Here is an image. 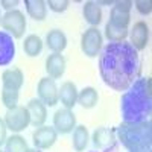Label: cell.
Segmentation results:
<instances>
[{"label":"cell","instance_id":"obj_21","mask_svg":"<svg viewBox=\"0 0 152 152\" xmlns=\"http://www.w3.org/2000/svg\"><path fill=\"white\" fill-rule=\"evenodd\" d=\"M97 100H99V94L94 87H85L78 93V104L85 110L94 108L97 105Z\"/></svg>","mask_w":152,"mask_h":152},{"label":"cell","instance_id":"obj_14","mask_svg":"<svg viewBox=\"0 0 152 152\" xmlns=\"http://www.w3.org/2000/svg\"><path fill=\"white\" fill-rule=\"evenodd\" d=\"M28 113H29V117H31V125L34 128H40L43 126L47 120V108L46 105L41 102L40 99H31L28 105Z\"/></svg>","mask_w":152,"mask_h":152},{"label":"cell","instance_id":"obj_23","mask_svg":"<svg viewBox=\"0 0 152 152\" xmlns=\"http://www.w3.org/2000/svg\"><path fill=\"white\" fill-rule=\"evenodd\" d=\"M23 50L24 53L31 58H35L41 53L43 50V40L38 35L32 34V35H28L24 38V43H23Z\"/></svg>","mask_w":152,"mask_h":152},{"label":"cell","instance_id":"obj_27","mask_svg":"<svg viewBox=\"0 0 152 152\" xmlns=\"http://www.w3.org/2000/svg\"><path fill=\"white\" fill-rule=\"evenodd\" d=\"M46 5L49 6L50 11H53V12H64L69 8L70 2L69 0H47Z\"/></svg>","mask_w":152,"mask_h":152},{"label":"cell","instance_id":"obj_1","mask_svg":"<svg viewBox=\"0 0 152 152\" xmlns=\"http://www.w3.org/2000/svg\"><path fill=\"white\" fill-rule=\"evenodd\" d=\"M138 70H140L138 52L129 43H108L99 52L100 78L113 90H128L137 79Z\"/></svg>","mask_w":152,"mask_h":152},{"label":"cell","instance_id":"obj_6","mask_svg":"<svg viewBox=\"0 0 152 152\" xmlns=\"http://www.w3.org/2000/svg\"><path fill=\"white\" fill-rule=\"evenodd\" d=\"M6 128L11 129L12 132H21L31 125V117L26 107H15L12 110H6V114L3 117Z\"/></svg>","mask_w":152,"mask_h":152},{"label":"cell","instance_id":"obj_7","mask_svg":"<svg viewBox=\"0 0 152 152\" xmlns=\"http://www.w3.org/2000/svg\"><path fill=\"white\" fill-rule=\"evenodd\" d=\"M132 6L134 5L131 0H119V2H114L111 12H110L108 23L114 24L117 28H122V29H128L129 21H131V8Z\"/></svg>","mask_w":152,"mask_h":152},{"label":"cell","instance_id":"obj_16","mask_svg":"<svg viewBox=\"0 0 152 152\" xmlns=\"http://www.w3.org/2000/svg\"><path fill=\"white\" fill-rule=\"evenodd\" d=\"M78 87L72 81H66L61 84L59 88V100L64 108L67 110H73L75 105L78 104Z\"/></svg>","mask_w":152,"mask_h":152},{"label":"cell","instance_id":"obj_9","mask_svg":"<svg viewBox=\"0 0 152 152\" xmlns=\"http://www.w3.org/2000/svg\"><path fill=\"white\" fill-rule=\"evenodd\" d=\"M53 128L58 132V135H66L73 132V129L76 128V116L73 110H67V108H59L55 111L53 114Z\"/></svg>","mask_w":152,"mask_h":152},{"label":"cell","instance_id":"obj_30","mask_svg":"<svg viewBox=\"0 0 152 152\" xmlns=\"http://www.w3.org/2000/svg\"><path fill=\"white\" fill-rule=\"evenodd\" d=\"M18 0H2L0 2V8H3V9H6V12L8 11H14L15 9V6H18Z\"/></svg>","mask_w":152,"mask_h":152},{"label":"cell","instance_id":"obj_2","mask_svg":"<svg viewBox=\"0 0 152 152\" xmlns=\"http://www.w3.org/2000/svg\"><path fill=\"white\" fill-rule=\"evenodd\" d=\"M120 113L123 122L149 120L152 113V91L151 78L135 79L120 99Z\"/></svg>","mask_w":152,"mask_h":152},{"label":"cell","instance_id":"obj_11","mask_svg":"<svg viewBox=\"0 0 152 152\" xmlns=\"http://www.w3.org/2000/svg\"><path fill=\"white\" fill-rule=\"evenodd\" d=\"M93 146L96 149L100 151H108V149H114L117 142L116 137V128H105V126H100V128H96L93 132Z\"/></svg>","mask_w":152,"mask_h":152},{"label":"cell","instance_id":"obj_12","mask_svg":"<svg viewBox=\"0 0 152 152\" xmlns=\"http://www.w3.org/2000/svg\"><path fill=\"white\" fill-rule=\"evenodd\" d=\"M129 38H131L129 44L137 50V52L145 50L148 43H149V26L145 21L134 23V26L131 29V34H129Z\"/></svg>","mask_w":152,"mask_h":152},{"label":"cell","instance_id":"obj_28","mask_svg":"<svg viewBox=\"0 0 152 152\" xmlns=\"http://www.w3.org/2000/svg\"><path fill=\"white\" fill-rule=\"evenodd\" d=\"M132 5L135 6V9L140 12L142 15H149L151 11H152V3L149 0H135Z\"/></svg>","mask_w":152,"mask_h":152},{"label":"cell","instance_id":"obj_22","mask_svg":"<svg viewBox=\"0 0 152 152\" xmlns=\"http://www.w3.org/2000/svg\"><path fill=\"white\" fill-rule=\"evenodd\" d=\"M88 140H90V134H88V129L85 125H78L76 128L73 129V138H72V143H73V149L76 152H84Z\"/></svg>","mask_w":152,"mask_h":152},{"label":"cell","instance_id":"obj_26","mask_svg":"<svg viewBox=\"0 0 152 152\" xmlns=\"http://www.w3.org/2000/svg\"><path fill=\"white\" fill-rule=\"evenodd\" d=\"M18 97H20V93L18 91L2 88V104L8 110H12V108L18 107Z\"/></svg>","mask_w":152,"mask_h":152},{"label":"cell","instance_id":"obj_24","mask_svg":"<svg viewBox=\"0 0 152 152\" xmlns=\"http://www.w3.org/2000/svg\"><path fill=\"white\" fill-rule=\"evenodd\" d=\"M128 29H122V28H117L111 23H107L105 24V37L110 43H122L125 41V38L128 37Z\"/></svg>","mask_w":152,"mask_h":152},{"label":"cell","instance_id":"obj_4","mask_svg":"<svg viewBox=\"0 0 152 152\" xmlns=\"http://www.w3.org/2000/svg\"><path fill=\"white\" fill-rule=\"evenodd\" d=\"M2 28L5 32H8L12 38H23L24 32H26V17L20 9H14V11H8L2 15Z\"/></svg>","mask_w":152,"mask_h":152},{"label":"cell","instance_id":"obj_20","mask_svg":"<svg viewBox=\"0 0 152 152\" xmlns=\"http://www.w3.org/2000/svg\"><path fill=\"white\" fill-rule=\"evenodd\" d=\"M24 6L31 18L41 21L47 17V5L43 0H24Z\"/></svg>","mask_w":152,"mask_h":152},{"label":"cell","instance_id":"obj_32","mask_svg":"<svg viewBox=\"0 0 152 152\" xmlns=\"http://www.w3.org/2000/svg\"><path fill=\"white\" fill-rule=\"evenodd\" d=\"M26 152H41L40 149H37V148H32V149H28Z\"/></svg>","mask_w":152,"mask_h":152},{"label":"cell","instance_id":"obj_19","mask_svg":"<svg viewBox=\"0 0 152 152\" xmlns=\"http://www.w3.org/2000/svg\"><path fill=\"white\" fill-rule=\"evenodd\" d=\"M82 15L91 28H97L99 23L102 21V8L94 0H88L82 6Z\"/></svg>","mask_w":152,"mask_h":152},{"label":"cell","instance_id":"obj_29","mask_svg":"<svg viewBox=\"0 0 152 152\" xmlns=\"http://www.w3.org/2000/svg\"><path fill=\"white\" fill-rule=\"evenodd\" d=\"M6 132H8V128H6V123H5V120L0 117V148H2L5 143H6V140H8V135H6Z\"/></svg>","mask_w":152,"mask_h":152},{"label":"cell","instance_id":"obj_8","mask_svg":"<svg viewBox=\"0 0 152 152\" xmlns=\"http://www.w3.org/2000/svg\"><path fill=\"white\" fill-rule=\"evenodd\" d=\"M37 93H38V99L46 107H55L59 102V88L56 82L49 76L40 79L37 87Z\"/></svg>","mask_w":152,"mask_h":152},{"label":"cell","instance_id":"obj_33","mask_svg":"<svg viewBox=\"0 0 152 152\" xmlns=\"http://www.w3.org/2000/svg\"><path fill=\"white\" fill-rule=\"evenodd\" d=\"M0 21H2V15H0Z\"/></svg>","mask_w":152,"mask_h":152},{"label":"cell","instance_id":"obj_25","mask_svg":"<svg viewBox=\"0 0 152 152\" xmlns=\"http://www.w3.org/2000/svg\"><path fill=\"white\" fill-rule=\"evenodd\" d=\"M28 149V142L18 134L11 135L5 143V152H26Z\"/></svg>","mask_w":152,"mask_h":152},{"label":"cell","instance_id":"obj_17","mask_svg":"<svg viewBox=\"0 0 152 152\" xmlns=\"http://www.w3.org/2000/svg\"><path fill=\"white\" fill-rule=\"evenodd\" d=\"M23 81H24V76L18 67L6 69L2 73V88H6V90L20 91V88L23 87Z\"/></svg>","mask_w":152,"mask_h":152},{"label":"cell","instance_id":"obj_10","mask_svg":"<svg viewBox=\"0 0 152 152\" xmlns=\"http://www.w3.org/2000/svg\"><path fill=\"white\" fill-rule=\"evenodd\" d=\"M58 140V132L55 131L53 126H40L37 128L32 134V142L35 145L37 149L40 151H46V149H50Z\"/></svg>","mask_w":152,"mask_h":152},{"label":"cell","instance_id":"obj_3","mask_svg":"<svg viewBox=\"0 0 152 152\" xmlns=\"http://www.w3.org/2000/svg\"><path fill=\"white\" fill-rule=\"evenodd\" d=\"M117 140L128 149H151L152 125L151 119L143 122H123L116 128Z\"/></svg>","mask_w":152,"mask_h":152},{"label":"cell","instance_id":"obj_15","mask_svg":"<svg viewBox=\"0 0 152 152\" xmlns=\"http://www.w3.org/2000/svg\"><path fill=\"white\" fill-rule=\"evenodd\" d=\"M46 72L49 78L61 79L66 72V58L62 53H50L46 59Z\"/></svg>","mask_w":152,"mask_h":152},{"label":"cell","instance_id":"obj_34","mask_svg":"<svg viewBox=\"0 0 152 152\" xmlns=\"http://www.w3.org/2000/svg\"><path fill=\"white\" fill-rule=\"evenodd\" d=\"M0 152H5V151H2V149H0Z\"/></svg>","mask_w":152,"mask_h":152},{"label":"cell","instance_id":"obj_18","mask_svg":"<svg viewBox=\"0 0 152 152\" xmlns=\"http://www.w3.org/2000/svg\"><path fill=\"white\" fill-rule=\"evenodd\" d=\"M46 46L52 50V53H62L67 47V37L61 29H52L46 35Z\"/></svg>","mask_w":152,"mask_h":152},{"label":"cell","instance_id":"obj_13","mask_svg":"<svg viewBox=\"0 0 152 152\" xmlns=\"http://www.w3.org/2000/svg\"><path fill=\"white\" fill-rule=\"evenodd\" d=\"M15 58V43L8 32L0 31V67L9 66Z\"/></svg>","mask_w":152,"mask_h":152},{"label":"cell","instance_id":"obj_5","mask_svg":"<svg viewBox=\"0 0 152 152\" xmlns=\"http://www.w3.org/2000/svg\"><path fill=\"white\" fill-rule=\"evenodd\" d=\"M104 35L99 28H88L81 37V50L88 58H96L102 49Z\"/></svg>","mask_w":152,"mask_h":152},{"label":"cell","instance_id":"obj_31","mask_svg":"<svg viewBox=\"0 0 152 152\" xmlns=\"http://www.w3.org/2000/svg\"><path fill=\"white\" fill-rule=\"evenodd\" d=\"M129 152H151V149H135V151H129Z\"/></svg>","mask_w":152,"mask_h":152}]
</instances>
